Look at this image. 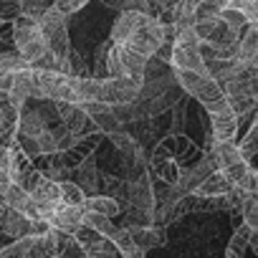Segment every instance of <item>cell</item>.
<instances>
[{
	"label": "cell",
	"instance_id": "6da1fadb",
	"mask_svg": "<svg viewBox=\"0 0 258 258\" xmlns=\"http://www.w3.org/2000/svg\"><path fill=\"white\" fill-rule=\"evenodd\" d=\"M38 26H41V33H43V38H46V43H48V51L61 61V63H66L69 66V53H71V36H69V16L66 13H61L58 8H48L43 16H41V21H38ZM71 69V66H69Z\"/></svg>",
	"mask_w": 258,
	"mask_h": 258
},
{
	"label": "cell",
	"instance_id": "7a4b0ae2",
	"mask_svg": "<svg viewBox=\"0 0 258 258\" xmlns=\"http://www.w3.org/2000/svg\"><path fill=\"white\" fill-rule=\"evenodd\" d=\"M213 155H215L218 170H220L233 185H235V182L248 172V167H250V162L240 155L235 140H233V142H215V145H213Z\"/></svg>",
	"mask_w": 258,
	"mask_h": 258
},
{
	"label": "cell",
	"instance_id": "3957f363",
	"mask_svg": "<svg viewBox=\"0 0 258 258\" xmlns=\"http://www.w3.org/2000/svg\"><path fill=\"white\" fill-rule=\"evenodd\" d=\"M142 84L145 81L129 79V76L101 79V101L104 104H132V101H137V96L142 91Z\"/></svg>",
	"mask_w": 258,
	"mask_h": 258
},
{
	"label": "cell",
	"instance_id": "277c9868",
	"mask_svg": "<svg viewBox=\"0 0 258 258\" xmlns=\"http://www.w3.org/2000/svg\"><path fill=\"white\" fill-rule=\"evenodd\" d=\"M155 21L152 13H140V11H124L116 16V21L109 28V41L111 43H126L135 33H140L145 26Z\"/></svg>",
	"mask_w": 258,
	"mask_h": 258
},
{
	"label": "cell",
	"instance_id": "5b68a950",
	"mask_svg": "<svg viewBox=\"0 0 258 258\" xmlns=\"http://www.w3.org/2000/svg\"><path fill=\"white\" fill-rule=\"evenodd\" d=\"M74 238L81 243L86 258H121V250L116 248V243H114L111 238H106V235L91 230V228H84V225H81V228L74 233Z\"/></svg>",
	"mask_w": 258,
	"mask_h": 258
},
{
	"label": "cell",
	"instance_id": "8992f818",
	"mask_svg": "<svg viewBox=\"0 0 258 258\" xmlns=\"http://www.w3.org/2000/svg\"><path fill=\"white\" fill-rule=\"evenodd\" d=\"M33 228H36V220L26 218L23 213H18L13 208H6L3 213H0V233H3L11 243L18 240V238L33 235Z\"/></svg>",
	"mask_w": 258,
	"mask_h": 258
},
{
	"label": "cell",
	"instance_id": "52a82bcc",
	"mask_svg": "<svg viewBox=\"0 0 258 258\" xmlns=\"http://www.w3.org/2000/svg\"><path fill=\"white\" fill-rule=\"evenodd\" d=\"M132 240L142 248V250H152V248H162L167 245V228L162 225H132L126 228Z\"/></svg>",
	"mask_w": 258,
	"mask_h": 258
},
{
	"label": "cell",
	"instance_id": "ba28073f",
	"mask_svg": "<svg viewBox=\"0 0 258 258\" xmlns=\"http://www.w3.org/2000/svg\"><path fill=\"white\" fill-rule=\"evenodd\" d=\"M114 46H116L119 61H121V66H124V74H126L129 79H140V81H145V71H147L150 58L142 56L140 51H135L132 46H126V43H114Z\"/></svg>",
	"mask_w": 258,
	"mask_h": 258
},
{
	"label": "cell",
	"instance_id": "9c48e42d",
	"mask_svg": "<svg viewBox=\"0 0 258 258\" xmlns=\"http://www.w3.org/2000/svg\"><path fill=\"white\" fill-rule=\"evenodd\" d=\"M6 205L8 208H13V210H18V213H23L26 218H31V220H41V215H38V205H36V200H33V195L31 192H26L21 185H16V182H11V187L6 190Z\"/></svg>",
	"mask_w": 258,
	"mask_h": 258
},
{
	"label": "cell",
	"instance_id": "30bf717a",
	"mask_svg": "<svg viewBox=\"0 0 258 258\" xmlns=\"http://www.w3.org/2000/svg\"><path fill=\"white\" fill-rule=\"evenodd\" d=\"M84 213H86L84 205H61V208L53 213V218H51L48 223H51V228L74 235V233L81 228V218H84Z\"/></svg>",
	"mask_w": 258,
	"mask_h": 258
},
{
	"label": "cell",
	"instance_id": "8fae6325",
	"mask_svg": "<svg viewBox=\"0 0 258 258\" xmlns=\"http://www.w3.org/2000/svg\"><path fill=\"white\" fill-rule=\"evenodd\" d=\"M233 187H235V185H233L220 170H215V172H210V175L195 187L192 195H200V198H223V195H228Z\"/></svg>",
	"mask_w": 258,
	"mask_h": 258
},
{
	"label": "cell",
	"instance_id": "7c38bea8",
	"mask_svg": "<svg viewBox=\"0 0 258 258\" xmlns=\"http://www.w3.org/2000/svg\"><path fill=\"white\" fill-rule=\"evenodd\" d=\"M210 121H213V137H215V142H233L238 137L240 119L233 111L215 114V116H210Z\"/></svg>",
	"mask_w": 258,
	"mask_h": 258
},
{
	"label": "cell",
	"instance_id": "4fadbf2b",
	"mask_svg": "<svg viewBox=\"0 0 258 258\" xmlns=\"http://www.w3.org/2000/svg\"><path fill=\"white\" fill-rule=\"evenodd\" d=\"M172 69H185V71H200V74H208V66L200 56V51H185V48H177L172 46Z\"/></svg>",
	"mask_w": 258,
	"mask_h": 258
},
{
	"label": "cell",
	"instance_id": "5bb4252c",
	"mask_svg": "<svg viewBox=\"0 0 258 258\" xmlns=\"http://www.w3.org/2000/svg\"><path fill=\"white\" fill-rule=\"evenodd\" d=\"M258 56V21L248 23V28L240 33V48H238V58L245 63H255Z\"/></svg>",
	"mask_w": 258,
	"mask_h": 258
},
{
	"label": "cell",
	"instance_id": "9a60e30c",
	"mask_svg": "<svg viewBox=\"0 0 258 258\" xmlns=\"http://www.w3.org/2000/svg\"><path fill=\"white\" fill-rule=\"evenodd\" d=\"M38 31H41L38 21H33V18H28V16H18V18L13 21V46H16V51H21Z\"/></svg>",
	"mask_w": 258,
	"mask_h": 258
},
{
	"label": "cell",
	"instance_id": "2e32d148",
	"mask_svg": "<svg viewBox=\"0 0 258 258\" xmlns=\"http://www.w3.org/2000/svg\"><path fill=\"white\" fill-rule=\"evenodd\" d=\"M84 208L91 210V213L106 215V218H119L121 215V203L116 198H109V195H89Z\"/></svg>",
	"mask_w": 258,
	"mask_h": 258
},
{
	"label": "cell",
	"instance_id": "e0dca14e",
	"mask_svg": "<svg viewBox=\"0 0 258 258\" xmlns=\"http://www.w3.org/2000/svg\"><path fill=\"white\" fill-rule=\"evenodd\" d=\"M0 258H38L36 255V235L18 238L8 243L6 248H0Z\"/></svg>",
	"mask_w": 258,
	"mask_h": 258
},
{
	"label": "cell",
	"instance_id": "ac0fdd59",
	"mask_svg": "<svg viewBox=\"0 0 258 258\" xmlns=\"http://www.w3.org/2000/svg\"><path fill=\"white\" fill-rule=\"evenodd\" d=\"M81 225H84V228H91V230H96V233H101V235H106V238H114V233L119 230V225L111 223V218L99 215V213H91V210L84 213Z\"/></svg>",
	"mask_w": 258,
	"mask_h": 258
},
{
	"label": "cell",
	"instance_id": "d6986e66",
	"mask_svg": "<svg viewBox=\"0 0 258 258\" xmlns=\"http://www.w3.org/2000/svg\"><path fill=\"white\" fill-rule=\"evenodd\" d=\"M58 187H61V203L63 205H84L86 203V192L74 180H63V182H58Z\"/></svg>",
	"mask_w": 258,
	"mask_h": 258
},
{
	"label": "cell",
	"instance_id": "ffe728a7",
	"mask_svg": "<svg viewBox=\"0 0 258 258\" xmlns=\"http://www.w3.org/2000/svg\"><path fill=\"white\" fill-rule=\"evenodd\" d=\"M250 228L243 223V225H238L235 230H233V235H230V240H228V245L225 248H230V250H235V253H240V255H245V250H248V243H250Z\"/></svg>",
	"mask_w": 258,
	"mask_h": 258
},
{
	"label": "cell",
	"instance_id": "44dd1931",
	"mask_svg": "<svg viewBox=\"0 0 258 258\" xmlns=\"http://www.w3.org/2000/svg\"><path fill=\"white\" fill-rule=\"evenodd\" d=\"M240 213H243V223L250 230H258V195H245Z\"/></svg>",
	"mask_w": 258,
	"mask_h": 258
},
{
	"label": "cell",
	"instance_id": "7402d4cb",
	"mask_svg": "<svg viewBox=\"0 0 258 258\" xmlns=\"http://www.w3.org/2000/svg\"><path fill=\"white\" fill-rule=\"evenodd\" d=\"M220 18H223V21H225V26H228L230 31H235V33H243V31L248 28V23H250L240 11H233V8L220 11Z\"/></svg>",
	"mask_w": 258,
	"mask_h": 258
},
{
	"label": "cell",
	"instance_id": "603a6c76",
	"mask_svg": "<svg viewBox=\"0 0 258 258\" xmlns=\"http://www.w3.org/2000/svg\"><path fill=\"white\" fill-rule=\"evenodd\" d=\"M200 43H203V41L198 38V33L192 31V26L177 31V38H175V46H177V48H185V51H200Z\"/></svg>",
	"mask_w": 258,
	"mask_h": 258
},
{
	"label": "cell",
	"instance_id": "cb8c5ba5",
	"mask_svg": "<svg viewBox=\"0 0 258 258\" xmlns=\"http://www.w3.org/2000/svg\"><path fill=\"white\" fill-rule=\"evenodd\" d=\"M51 8L48 0H21V16H28L33 21H41V16Z\"/></svg>",
	"mask_w": 258,
	"mask_h": 258
},
{
	"label": "cell",
	"instance_id": "d4e9b609",
	"mask_svg": "<svg viewBox=\"0 0 258 258\" xmlns=\"http://www.w3.org/2000/svg\"><path fill=\"white\" fill-rule=\"evenodd\" d=\"M218 23H220V16H210V18H198L195 23H192V31L198 33V38L205 43L210 36H213V31L218 28Z\"/></svg>",
	"mask_w": 258,
	"mask_h": 258
},
{
	"label": "cell",
	"instance_id": "484cf974",
	"mask_svg": "<svg viewBox=\"0 0 258 258\" xmlns=\"http://www.w3.org/2000/svg\"><path fill=\"white\" fill-rule=\"evenodd\" d=\"M228 8L240 11V13H243L250 23H253V21H258V0H230Z\"/></svg>",
	"mask_w": 258,
	"mask_h": 258
},
{
	"label": "cell",
	"instance_id": "4316f807",
	"mask_svg": "<svg viewBox=\"0 0 258 258\" xmlns=\"http://www.w3.org/2000/svg\"><path fill=\"white\" fill-rule=\"evenodd\" d=\"M235 187H240L245 195H258V167H248V172L235 182Z\"/></svg>",
	"mask_w": 258,
	"mask_h": 258
},
{
	"label": "cell",
	"instance_id": "83f0119b",
	"mask_svg": "<svg viewBox=\"0 0 258 258\" xmlns=\"http://www.w3.org/2000/svg\"><path fill=\"white\" fill-rule=\"evenodd\" d=\"M21 16V0H0V23H13Z\"/></svg>",
	"mask_w": 258,
	"mask_h": 258
},
{
	"label": "cell",
	"instance_id": "f1b7e54d",
	"mask_svg": "<svg viewBox=\"0 0 258 258\" xmlns=\"http://www.w3.org/2000/svg\"><path fill=\"white\" fill-rule=\"evenodd\" d=\"M11 172H6V170H0V195H6V190L11 187Z\"/></svg>",
	"mask_w": 258,
	"mask_h": 258
},
{
	"label": "cell",
	"instance_id": "f546056e",
	"mask_svg": "<svg viewBox=\"0 0 258 258\" xmlns=\"http://www.w3.org/2000/svg\"><path fill=\"white\" fill-rule=\"evenodd\" d=\"M248 248L255 253V258H258V230H253L250 233V243H248Z\"/></svg>",
	"mask_w": 258,
	"mask_h": 258
},
{
	"label": "cell",
	"instance_id": "4dcf8cb0",
	"mask_svg": "<svg viewBox=\"0 0 258 258\" xmlns=\"http://www.w3.org/2000/svg\"><path fill=\"white\" fill-rule=\"evenodd\" d=\"M6 208H8V205H6V198H3V195H0V213H3Z\"/></svg>",
	"mask_w": 258,
	"mask_h": 258
}]
</instances>
